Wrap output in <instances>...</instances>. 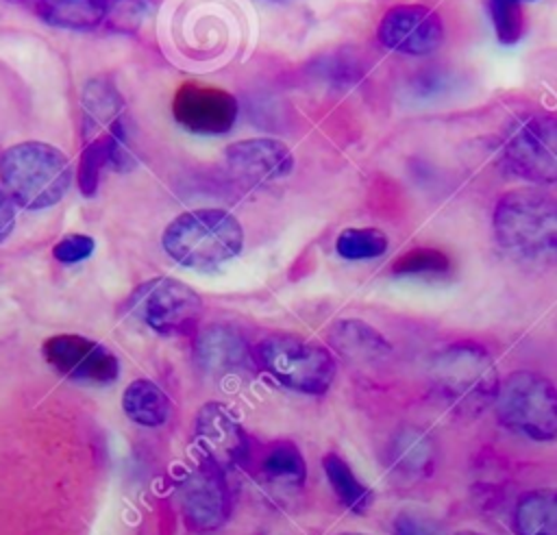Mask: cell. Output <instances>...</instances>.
Here are the masks:
<instances>
[{"label":"cell","instance_id":"cell-14","mask_svg":"<svg viewBox=\"0 0 557 535\" xmlns=\"http://www.w3.org/2000/svg\"><path fill=\"white\" fill-rule=\"evenodd\" d=\"M224 161L233 176L252 185L283 178L294 170V154L289 146L270 137L231 144L224 152Z\"/></svg>","mask_w":557,"mask_h":535},{"label":"cell","instance_id":"cell-5","mask_svg":"<svg viewBox=\"0 0 557 535\" xmlns=\"http://www.w3.org/2000/svg\"><path fill=\"white\" fill-rule=\"evenodd\" d=\"M252 359L278 385L300 394L320 396L335 376V359L329 348L294 333L265 335L255 346Z\"/></svg>","mask_w":557,"mask_h":535},{"label":"cell","instance_id":"cell-29","mask_svg":"<svg viewBox=\"0 0 557 535\" xmlns=\"http://www.w3.org/2000/svg\"><path fill=\"white\" fill-rule=\"evenodd\" d=\"M146 13V0H109L107 15L117 28H135Z\"/></svg>","mask_w":557,"mask_h":535},{"label":"cell","instance_id":"cell-8","mask_svg":"<svg viewBox=\"0 0 557 535\" xmlns=\"http://www.w3.org/2000/svg\"><path fill=\"white\" fill-rule=\"evenodd\" d=\"M505 161L531 183L557 181V115L535 113L513 126L505 141Z\"/></svg>","mask_w":557,"mask_h":535},{"label":"cell","instance_id":"cell-22","mask_svg":"<svg viewBox=\"0 0 557 535\" xmlns=\"http://www.w3.org/2000/svg\"><path fill=\"white\" fill-rule=\"evenodd\" d=\"M322 468L335 496L344 502L346 509L355 513H363L372 505V492L355 476L352 468L339 455L335 452L324 455Z\"/></svg>","mask_w":557,"mask_h":535},{"label":"cell","instance_id":"cell-18","mask_svg":"<svg viewBox=\"0 0 557 535\" xmlns=\"http://www.w3.org/2000/svg\"><path fill=\"white\" fill-rule=\"evenodd\" d=\"M518 535H557V489H533L518 498L513 511Z\"/></svg>","mask_w":557,"mask_h":535},{"label":"cell","instance_id":"cell-11","mask_svg":"<svg viewBox=\"0 0 557 535\" xmlns=\"http://www.w3.org/2000/svg\"><path fill=\"white\" fill-rule=\"evenodd\" d=\"M178 500L185 520L196 531H215L231 513L224 472L209 461H200V465L183 478Z\"/></svg>","mask_w":557,"mask_h":535},{"label":"cell","instance_id":"cell-10","mask_svg":"<svg viewBox=\"0 0 557 535\" xmlns=\"http://www.w3.org/2000/svg\"><path fill=\"white\" fill-rule=\"evenodd\" d=\"M376 35L389 50L422 57L440 48L444 39V24L429 7L396 4L381 17Z\"/></svg>","mask_w":557,"mask_h":535},{"label":"cell","instance_id":"cell-4","mask_svg":"<svg viewBox=\"0 0 557 535\" xmlns=\"http://www.w3.org/2000/svg\"><path fill=\"white\" fill-rule=\"evenodd\" d=\"M0 181L13 204L46 209L57 204L70 187L67 157L44 141H22L0 157Z\"/></svg>","mask_w":557,"mask_h":535},{"label":"cell","instance_id":"cell-33","mask_svg":"<svg viewBox=\"0 0 557 535\" xmlns=\"http://www.w3.org/2000/svg\"><path fill=\"white\" fill-rule=\"evenodd\" d=\"M342 535H363V533H342Z\"/></svg>","mask_w":557,"mask_h":535},{"label":"cell","instance_id":"cell-16","mask_svg":"<svg viewBox=\"0 0 557 535\" xmlns=\"http://www.w3.org/2000/svg\"><path fill=\"white\" fill-rule=\"evenodd\" d=\"M437 448L431 437L420 426H400L389 439V463L407 478H424L435 468Z\"/></svg>","mask_w":557,"mask_h":535},{"label":"cell","instance_id":"cell-15","mask_svg":"<svg viewBox=\"0 0 557 535\" xmlns=\"http://www.w3.org/2000/svg\"><path fill=\"white\" fill-rule=\"evenodd\" d=\"M196 365L213 378L235 376L252 365V350L242 335L231 324H209L194 341Z\"/></svg>","mask_w":557,"mask_h":535},{"label":"cell","instance_id":"cell-27","mask_svg":"<svg viewBox=\"0 0 557 535\" xmlns=\"http://www.w3.org/2000/svg\"><path fill=\"white\" fill-rule=\"evenodd\" d=\"M448 270V257L435 248H416L400 254L392 263V274L396 276H422L442 274Z\"/></svg>","mask_w":557,"mask_h":535},{"label":"cell","instance_id":"cell-31","mask_svg":"<svg viewBox=\"0 0 557 535\" xmlns=\"http://www.w3.org/2000/svg\"><path fill=\"white\" fill-rule=\"evenodd\" d=\"M13 224H15L13 200L7 196L4 189H0V241L7 239V235L13 231Z\"/></svg>","mask_w":557,"mask_h":535},{"label":"cell","instance_id":"cell-13","mask_svg":"<svg viewBox=\"0 0 557 535\" xmlns=\"http://www.w3.org/2000/svg\"><path fill=\"white\" fill-rule=\"evenodd\" d=\"M194 439L202 461L213 463L222 472L242 465L248 457V437L239 420L218 402H209L198 411Z\"/></svg>","mask_w":557,"mask_h":535},{"label":"cell","instance_id":"cell-32","mask_svg":"<svg viewBox=\"0 0 557 535\" xmlns=\"http://www.w3.org/2000/svg\"><path fill=\"white\" fill-rule=\"evenodd\" d=\"M457 535H483V533H474V531H463V533H457Z\"/></svg>","mask_w":557,"mask_h":535},{"label":"cell","instance_id":"cell-30","mask_svg":"<svg viewBox=\"0 0 557 535\" xmlns=\"http://www.w3.org/2000/svg\"><path fill=\"white\" fill-rule=\"evenodd\" d=\"M91 252H94V239L89 235H81V233L65 235L52 248L54 259L61 263H78V261L87 259Z\"/></svg>","mask_w":557,"mask_h":535},{"label":"cell","instance_id":"cell-21","mask_svg":"<svg viewBox=\"0 0 557 535\" xmlns=\"http://www.w3.org/2000/svg\"><path fill=\"white\" fill-rule=\"evenodd\" d=\"M122 407L126 415L141 426H161L170 415V398L148 378L133 381L126 387Z\"/></svg>","mask_w":557,"mask_h":535},{"label":"cell","instance_id":"cell-34","mask_svg":"<svg viewBox=\"0 0 557 535\" xmlns=\"http://www.w3.org/2000/svg\"><path fill=\"white\" fill-rule=\"evenodd\" d=\"M520 2H524V0H520Z\"/></svg>","mask_w":557,"mask_h":535},{"label":"cell","instance_id":"cell-12","mask_svg":"<svg viewBox=\"0 0 557 535\" xmlns=\"http://www.w3.org/2000/svg\"><path fill=\"white\" fill-rule=\"evenodd\" d=\"M46 361L63 376L107 385L117 378V359L104 346L81 335H54L44 344Z\"/></svg>","mask_w":557,"mask_h":535},{"label":"cell","instance_id":"cell-25","mask_svg":"<svg viewBox=\"0 0 557 535\" xmlns=\"http://www.w3.org/2000/svg\"><path fill=\"white\" fill-rule=\"evenodd\" d=\"M113 159V135L94 137L81 152L78 187L85 196H94L100 183L102 167Z\"/></svg>","mask_w":557,"mask_h":535},{"label":"cell","instance_id":"cell-26","mask_svg":"<svg viewBox=\"0 0 557 535\" xmlns=\"http://www.w3.org/2000/svg\"><path fill=\"white\" fill-rule=\"evenodd\" d=\"M490 17L500 43L511 46L524 30V15L520 0H487Z\"/></svg>","mask_w":557,"mask_h":535},{"label":"cell","instance_id":"cell-2","mask_svg":"<svg viewBox=\"0 0 557 535\" xmlns=\"http://www.w3.org/2000/svg\"><path fill=\"white\" fill-rule=\"evenodd\" d=\"M429 381L435 396L457 418L481 415L498 394V372L490 352L472 341H457L433 354Z\"/></svg>","mask_w":557,"mask_h":535},{"label":"cell","instance_id":"cell-6","mask_svg":"<svg viewBox=\"0 0 557 535\" xmlns=\"http://www.w3.org/2000/svg\"><path fill=\"white\" fill-rule=\"evenodd\" d=\"M498 420L509 428L535 441L557 439V387L542 374L513 372L496 394Z\"/></svg>","mask_w":557,"mask_h":535},{"label":"cell","instance_id":"cell-28","mask_svg":"<svg viewBox=\"0 0 557 535\" xmlns=\"http://www.w3.org/2000/svg\"><path fill=\"white\" fill-rule=\"evenodd\" d=\"M394 535H448V533L435 518L416 509H405L394 518Z\"/></svg>","mask_w":557,"mask_h":535},{"label":"cell","instance_id":"cell-9","mask_svg":"<svg viewBox=\"0 0 557 535\" xmlns=\"http://www.w3.org/2000/svg\"><path fill=\"white\" fill-rule=\"evenodd\" d=\"M174 120L198 135H222L237 120V100L222 87L185 80L172 98Z\"/></svg>","mask_w":557,"mask_h":535},{"label":"cell","instance_id":"cell-23","mask_svg":"<svg viewBox=\"0 0 557 535\" xmlns=\"http://www.w3.org/2000/svg\"><path fill=\"white\" fill-rule=\"evenodd\" d=\"M261 472L272 483L300 485L307 476V463L292 441H276L263 455Z\"/></svg>","mask_w":557,"mask_h":535},{"label":"cell","instance_id":"cell-17","mask_svg":"<svg viewBox=\"0 0 557 535\" xmlns=\"http://www.w3.org/2000/svg\"><path fill=\"white\" fill-rule=\"evenodd\" d=\"M331 344L352 363H376L389 357L387 339L361 320H339L331 328Z\"/></svg>","mask_w":557,"mask_h":535},{"label":"cell","instance_id":"cell-20","mask_svg":"<svg viewBox=\"0 0 557 535\" xmlns=\"http://www.w3.org/2000/svg\"><path fill=\"white\" fill-rule=\"evenodd\" d=\"M122 98L109 80H91L83 91L85 135L94 128H107V135L122 124Z\"/></svg>","mask_w":557,"mask_h":535},{"label":"cell","instance_id":"cell-3","mask_svg":"<svg viewBox=\"0 0 557 535\" xmlns=\"http://www.w3.org/2000/svg\"><path fill=\"white\" fill-rule=\"evenodd\" d=\"M165 252L181 265L213 270L244 246L239 220L224 209H194L174 217L163 231Z\"/></svg>","mask_w":557,"mask_h":535},{"label":"cell","instance_id":"cell-19","mask_svg":"<svg viewBox=\"0 0 557 535\" xmlns=\"http://www.w3.org/2000/svg\"><path fill=\"white\" fill-rule=\"evenodd\" d=\"M37 13L52 26L94 28L104 22L109 0H33Z\"/></svg>","mask_w":557,"mask_h":535},{"label":"cell","instance_id":"cell-24","mask_svg":"<svg viewBox=\"0 0 557 535\" xmlns=\"http://www.w3.org/2000/svg\"><path fill=\"white\" fill-rule=\"evenodd\" d=\"M335 250L348 261H363L381 257L387 250V237L374 226L366 228H344L337 235Z\"/></svg>","mask_w":557,"mask_h":535},{"label":"cell","instance_id":"cell-1","mask_svg":"<svg viewBox=\"0 0 557 535\" xmlns=\"http://www.w3.org/2000/svg\"><path fill=\"white\" fill-rule=\"evenodd\" d=\"M494 237L511 257L546 265L557 261V200L537 189H513L494 207Z\"/></svg>","mask_w":557,"mask_h":535},{"label":"cell","instance_id":"cell-7","mask_svg":"<svg viewBox=\"0 0 557 535\" xmlns=\"http://www.w3.org/2000/svg\"><path fill=\"white\" fill-rule=\"evenodd\" d=\"M128 309L154 333L187 335L200 320L202 300L189 285L159 276L133 291Z\"/></svg>","mask_w":557,"mask_h":535}]
</instances>
